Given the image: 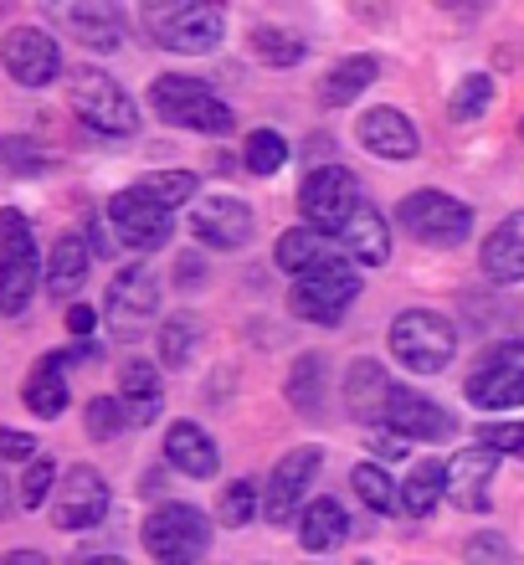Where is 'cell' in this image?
I'll list each match as a JSON object with an SVG mask.
<instances>
[{
  "label": "cell",
  "instance_id": "6da1fadb",
  "mask_svg": "<svg viewBox=\"0 0 524 565\" xmlns=\"http://www.w3.org/2000/svg\"><path fill=\"white\" fill-rule=\"evenodd\" d=\"M139 21L165 52H216L226 36V11L216 0H139Z\"/></svg>",
  "mask_w": 524,
  "mask_h": 565
},
{
  "label": "cell",
  "instance_id": "7a4b0ae2",
  "mask_svg": "<svg viewBox=\"0 0 524 565\" xmlns=\"http://www.w3.org/2000/svg\"><path fill=\"white\" fill-rule=\"evenodd\" d=\"M150 108L175 129H191V135H232V108L216 98L211 83L185 73H160L150 83Z\"/></svg>",
  "mask_w": 524,
  "mask_h": 565
},
{
  "label": "cell",
  "instance_id": "3957f363",
  "mask_svg": "<svg viewBox=\"0 0 524 565\" xmlns=\"http://www.w3.org/2000/svg\"><path fill=\"white\" fill-rule=\"evenodd\" d=\"M360 294V263H350L345 253L324 257L319 268L299 273L293 278V294H288V309L299 313L303 324H340L350 313V303H355Z\"/></svg>",
  "mask_w": 524,
  "mask_h": 565
},
{
  "label": "cell",
  "instance_id": "277c9868",
  "mask_svg": "<svg viewBox=\"0 0 524 565\" xmlns=\"http://www.w3.org/2000/svg\"><path fill=\"white\" fill-rule=\"evenodd\" d=\"M67 108L88 124L93 135H114V139L139 135L135 98L108 73H98V67H73V73H67Z\"/></svg>",
  "mask_w": 524,
  "mask_h": 565
},
{
  "label": "cell",
  "instance_id": "5b68a950",
  "mask_svg": "<svg viewBox=\"0 0 524 565\" xmlns=\"http://www.w3.org/2000/svg\"><path fill=\"white\" fill-rule=\"evenodd\" d=\"M386 344L411 375H437L448 371L452 355H458V329L432 309H406L391 319Z\"/></svg>",
  "mask_w": 524,
  "mask_h": 565
},
{
  "label": "cell",
  "instance_id": "8992f818",
  "mask_svg": "<svg viewBox=\"0 0 524 565\" xmlns=\"http://www.w3.org/2000/svg\"><path fill=\"white\" fill-rule=\"evenodd\" d=\"M396 222L411 242L421 247H437V253H452L463 247L468 232H473V211L458 201V195H442V191H411L396 201Z\"/></svg>",
  "mask_w": 524,
  "mask_h": 565
},
{
  "label": "cell",
  "instance_id": "52a82bcc",
  "mask_svg": "<svg viewBox=\"0 0 524 565\" xmlns=\"http://www.w3.org/2000/svg\"><path fill=\"white\" fill-rule=\"evenodd\" d=\"M139 540H145L150 561L191 565V561H206V551H211V520L195 504H160L145 514Z\"/></svg>",
  "mask_w": 524,
  "mask_h": 565
},
{
  "label": "cell",
  "instance_id": "ba28073f",
  "mask_svg": "<svg viewBox=\"0 0 524 565\" xmlns=\"http://www.w3.org/2000/svg\"><path fill=\"white\" fill-rule=\"evenodd\" d=\"M42 282V257L31 222L15 206L0 211V313H21Z\"/></svg>",
  "mask_w": 524,
  "mask_h": 565
},
{
  "label": "cell",
  "instance_id": "9c48e42d",
  "mask_svg": "<svg viewBox=\"0 0 524 565\" xmlns=\"http://www.w3.org/2000/svg\"><path fill=\"white\" fill-rule=\"evenodd\" d=\"M170 211L175 206H165V201L139 180V185H129V191H119L108 201V226H114V237H119L129 253H154V247H165L170 232H175Z\"/></svg>",
  "mask_w": 524,
  "mask_h": 565
},
{
  "label": "cell",
  "instance_id": "30bf717a",
  "mask_svg": "<svg viewBox=\"0 0 524 565\" xmlns=\"http://www.w3.org/2000/svg\"><path fill=\"white\" fill-rule=\"evenodd\" d=\"M108 504H114V493H108V478L88 462H77L67 473L57 478V489H52V524L77 535V530H93V524L108 520Z\"/></svg>",
  "mask_w": 524,
  "mask_h": 565
},
{
  "label": "cell",
  "instance_id": "8fae6325",
  "mask_svg": "<svg viewBox=\"0 0 524 565\" xmlns=\"http://www.w3.org/2000/svg\"><path fill=\"white\" fill-rule=\"evenodd\" d=\"M365 201V191H360L355 170H345V164H319V170H309L299 185V211L303 222L324 226V232H340V222H345L350 211Z\"/></svg>",
  "mask_w": 524,
  "mask_h": 565
},
{
  "label": "cell",
  "instance_id": "7c38bea8",
  "mask_svg": "<svg viewBox=\"0 0 524 565\" xmlns=\"http://www.w3.org/2000/svg\"><path fill=\"white\" fill-rule=\"evenodd\" d=\"M36 6L52 15V26L88 52H114L124 42V15L114 0H36Z\"/></svg>",
  "mask_w": 524,
  "mask_h": 565
},
{
  "label": "cell",
  "instance_id": "4fadbf2b",
  "mask_svg": "<svg viewBox=\"0 0 524 565\" xmlns=\"http://www.w3.org/2000/svg\"><path fill=\"white\" fill-rule=\"evenodd\" d=\"M319 468H324V447H293V452H284L268 478V493H263V520L268 524L293 520L303 504V493L314 489Z\"/></svg>",
  "mask_w": 524,
  "mask_h": 565
},
{
  "label": "cell",
  "instance_id": "5bb4252c",
  "mask_svg": "<svg viewBox=\"0 0 524 565\" xmlns=\"http://www.w3.org/2000/svg\"><path fill=\"white\" fill-rule=\"evenodd\" d=\"M191 232L201 247H216V253H237L247 247L257 232L253 206L237 201V195H201L191 206Z\"/></svg>",
  "mask_w": 524,
  "mask_h": 565
},
{
  "label": "cell",
  "instance_id": "9a60e30c",
  "mask_svg": "<svg viewBox=\"0 0 524 565\" xmlns=\"http://www.w3.org/2000/svg\"><path fill=\"white\" fill-rule=\"evenodd\" d=\"M104 313L114 329H139L150 324L154 313H160V273L150 263H129V268L114 273L104 294Z\"/></svg>",
  "mask_w": 524,
  "mask_h": 565
},
{
  "label": "cell",
  "instance_id": "2e32d148",
  "mask_svg": "<svg viewBox=\"0 0 524 565\" xmlns=\"http://www.w3.org/2000/svg\"><path fill=\"white\" fill-rule=\"evenodd\" d=\"M0 62H6V73H11L21 88H46V83H57V73H62V46L36 26H11L6 42H0Z\"/></svg>",
  "mask_w": 524,
  "mask_h": 565
},
{
  "label": "cell",
  "instance_id": "e0dca14e",
  "mask_svg": "<svg viewBox=\"0 0 524 565\" xmlns=\"http://www.w3.org/2000/svg\"><path fill=\"white\" fill-rule=\"evenodd\" d=\"M499 458H504V452L489 443H473V447H463V452L448 458V499L463 509V514L489 509V489H494Z\"/></svg>",
  "mask_w": 524,
  "mask_h": 565
},
{
  "label": "cell",
  "instance_id": "ac0fdd59",
  "mask_svg": "<svg viewBox=\"0 0 524 565\" xmlns=\"http://www.w3.org/2000/svg\"><path fill=\"white\" fill-rule=\"evenodd\" d=\"M386 427L402 431L406 443H448L458 422L442 412L437 402H427L421 391H406V386H391V402H386Z\"/></svg>",
  "mask_w": 524,
  "mask_h": 565
},
{
  "label": "cell",
  "instance_id": "d6986e66",
  "mask_svg": "<svg viewBox=\"0 0 524 565\" xmlns=\"http://www.w3.org/2000/svg\"><path fill=\"white\" fill-rule=\"evenodd\" d=\"M355 139L371 149L375 160H417L421 135L402 108H365L355 119Z\"/></svg>",
  "mask_w": 524,
  "mask_h": 565
},
{
  "label": "cell",
  "instance_id": "ffe728a7",
  "mask_svg": "<svg viewBox=\"0 0 524 565\" xmlns=\"http://www.w3.org/2000/svg\"><path fill=\"white\" fill-rule=\"evenodd\" d=\"M334 247H340L350 263H360V268H381V263L391 257V226H386V216H381L371 201H360L345 222H340V232H334Z\"/></svg>",
  "mask_w": 524,
  "mask_h": 565
},
{
  "label": "cell",
  "instance_id": "44dd1931",
  "mask_svg": "<svg viewBox=\"0 0 524 565\" xmlns=\"http://www.w3.org/2000/svg\"><path fill=\"white\" fill-rule=\"evenodd\" d=\"M386 402H391V375L381 371V360L360 355L345 371V412L360 427H386Z\"/></svg>",
  "mask_w": 524,
  "mask_h": 565
},
{
  "label": "cell",
  "instance_id": "7402d4cb",
  "mask_svg": "<svg viewBox=\"0 0 524 565\" xmlns=\"http://www.w3.org/2000/svg\"><path fill=\"white\" fill-rule=\"evenodd\" d=\"M479 268L489 282H524V211H510L504 222L483 237L479 247Z\"/></svg>",
  "mask_w": 524,
  "mask_h": 565
},
{
  "label": "cell",
  "instance_id": "603a6c76",
  "mask_svg": "<svg viewBox=\"0 0 524 565\" xmlns=\"http://www.w3.org/2000/svg\"><path fill=\"white\" fill-rule=\"evenodd\" d=\"M463 396L479 412H514V406H524V365H514V360H483L479 371L468 375Z\"/></svg>",
  "mask_w": 524,
  "mask_h": 565
},
{
  "label": "cell",
  "instance_id": "cb8c5ba5",
  "mask_svg": "<svg viewBox=\"0 0 524 565\" xmlns=\"http://www.w3.org/2000/svg\"><path fill=\"white\" fill-rule=\"evenodd\" d=\"M165 462L185 478H216V468H222V447L211 443L206 427L175 422V427L165 431Z\"/></svg>",
  "mask_w": 524,
  "mask_h": 565
},
{
  "label": "cell",
  "instance_id": "d4e9b609",
  "mask_svg": "<svg viewBox=\"0 0 524 565\" xmlns=\"http://www.w3.org/2000/svg\"><path fill=\"white\" fill-rule=\"evenodd\" d=\"M88 268H93V242L67 232L57 237V247L46 253V268H42V282L52 298H73L83 282H88Z\"/></svg>",
  "mask_w": 524,
  "mask_h": 565
},
{
  "label": "cell",
  "instance_id": "484cf974",
  "mask_svg": "<svg viewBox=\"0 0 524 565\" xmlns=\"http://www.w3.org/2000/svg\"><path fill=\"white\" fill-rule=\"evenodd\" d=\"M73 355H77V350H73ZM73 355H42L36 365H31L26 386H21V402H26L42 422H52V417H62V412H67V360H73Z\"/></svg>",
  "mask_w": 524,
  "mask_h": 565
},
{
  "label": "cell",
  "instance_id": "4316f807",
  "mask_svg": "<svg viewBox=\"0 0 524 565\" xmlns=\"http://www.w3.org/2000/svg\"><path fill=\"white\" fill-rule=\"evenodd\" d=\"M350 540V514L334 499H314V504L299 514V545L309 555H334L345 551Z\"/></svg>",
  "mask_w": 524,
  "mask_h": 565
},
{
  "label": "cell",
  "instance_id": "83f0119b",
  "mask_svg": "<svg viewBox=\"0 0 524 565\" xmlns=\"http://www.w3.org/2000/svg\"><path fill=\"white\" fill-rule=\"evenodd\" d=\"M119 396L129 406V422L145 427V422L160 417V402H165V391H160V371H154L150 360H124L119 365Z\"/></svg>",
  "mask_w": 524,
  "mask_h": 565
},
{
  "label": "cell",
  "instance_id": "f1b7e54d",
  "mask_svg": "<svg viewBox=\"0 0 524 565\" xmlns=\"http://www.w3.org/2000/svg\"><path fill=\"white\" fill-rule=\"evenodd\" d=\"M324 257H334V247H330V232H324V226H314V222L293 226V232H284V237L272 242V263H278L284 273H293V278H299V273H309V268H319Z\"/></svg>",
  "mask_w": 524,
  "mask_h": 565
},
{
  "label": "cell",
  "instance_id": "f546056e",
  "mask_svg": "<svg viewBox=\"0 0 524 565\" xmlns=\"http://www.w3.org/2000/svg\"><path fill=\"white\" fill-rule=\"evenodd\" d=\"M375 77H381L375 57H365V52H355V57H340L330 73L319 77V98H324L330 108H345V104H355V98H365V88H371Z\"/></svg>",
  "mask_w": 524,
  "mask_h": 565
},
{
  "label": "cell",
  "instance_id": "4dcf8cb0",
  "mask_svg": "<svg viewBox=\"0 0 524 565\" xmlns=\"http://www.w3.org/2000/svg\"><path fill=\"white\" fill-rule=\"evenodd\" d=\"M324 381H330V365H324V355H299L293 360V371H288V406L299 412V417H324Z\"/></svg>",
  "mask_w": 524,
  "mask_h": 565
},
{
  "label": "cell",
  "instance_id": "1f68e13d",
  "mask_svg": "<svg viewBox=\"0 0 524 565\" xmlns=\"http://www.w3.org/2000/svg\"><path fill=\"white\" fill-rule=\"evenodd\" d=\"M448 499V462H411V473L402 483V509L406 514H432L437 504Z\"/></svg>",
  "mask_w": 524,
  "mask_h": 565
},
{
  "label": "cell",
  "instance_id": "d6a6232c",
  "mask_svg": "<svg viewBox=\"0 0 524 565\" xmlns=\"http://www.w3.org/2000/svg\"><path fill=\"white\" fill-rule=\"evenodd\" d=\"M195 344H201V319L195 313H170L165 324H160V365L185 371L195 360Z\"/></svg>",
  "mask_w": 524,
  "mask_h": 565
},
{
  "label": "cell",
  "instance_id": "836d02e7",
  "mask_svg": "<svg viewBox=\"0 0 524 565\" xmlns=\"http://www.w3.org/2000/svg\"><path fill=\"white\" fill-rule=\"evenodd\" d=\"M350 489H355L360 499H365V509H375V514H396V504H402V489H396L386 468L371 458H360L355 468H350Z\"/></svg>",
  "mask_w": 524,
  "mask_h": 565
},
{
  "label": "cell",
  "instance_id": "e575fe53",
  "mask_svg": "<svg viewBox=\"0 0 524 565\" xmlns=\"http://www.w3.org/2000/svg\"><path fill=\"white\" fill-rule=\"evenodd\" d=\"M247 46H253V57L263 62V67H299L303 52H309L299 31H284V26H257L253 36H247Z\"/></svg>",
  "mask_w": 524,
  "mask_h": 565
},
{
  "label": "cell",
  "instance_id": "d590c367",
  "mask_svg": "<svg viewBox=\"0 0 524 565\" xmlns=\"http://www.w3.org/2000/svg\"><path fill=\"white\" fill-rule=\"evenodd\" d=\"M257 514H263V499H257V483H253V478L226 483L222 499H216V524H222V530H242V524H253Z\"/></svg>",
  "mask_w": 524,
  "mask_h": 565
},
{
  "label": "cell",
  "instance_id": "8d00e7d4",
  "mask_svg": "<svg viewBox=\"0 0 524 565\" xmlns=\"http://www.w3.org/2000/svg\"><path fill=\"white\" fill-rule=\"evenodd\" d=\"M284 160H288V139L278 129H253V135L242 139V164L253 175H278Z\"/></svg>",
  "mask_w": 524,
  "mask_h": 565
},
{
  "label": "cell",
  "instance_id": "74e56055",
  "mask_svg": "<svg viewBox=\"0 0 524 565\" xmlns=\"http://www.w3.org/2000/svg\"><path fill=\"white\" fill-rule=\"evenodd\" d=\"M489 104H494V77H489V73H468L463 83L452 88L448 114L458 124H473V119H483V114H489Z\"/></svg>",
  "mask_w": 524,
  "mask_h": 565
},
{
  "label": "cell",
  "instance_id": "f35d334b",
  "mask_svg": "<svg viewBox=\"0 0 524 565\" xmlns=\"http://www.w3.org/2000/svg\"><path fill=\"white\" fill-rule=\"evenodd\" d=\"M83 422H88V437H93V443H114L124 427H135V422H129V406H124V396H93L88 412H83Z\"/></svg>",
  "mask_w": 524,
  "mask_h": 565
},
{
  "label": "cell",
  "instance_id": "ab89813d",
  "mask_svg": "<svg viewBox=\"0 0 524 565\" xmlns=\"http://www.w3.org/2000/svg\"><path fill=\"white\" fill-rule=\"evenodd\" d=\"M52 489H57V462H52V458H31L26 462V478H21V509H42Z\"/></svg>",
  "mask_w": 524,
  "mask_h": 565
},
{
  "label": "cell",
  "instance_id": "60d3db41",
  "mask_svg": "<svg viewBox=\"0 0 524 565\" xmlns=\"http://www.w3.org/2000/svg\"><path fill=\"white\" fill-rule=\"evenodd\" d=\"M145 185H150L165 206H185V201H195V175L191 170H165V175H145Z\"/></svg>",
  "mask_w": 524,
  "mask_h": 565
},
{
  "label": "cell",
  "instance_id": "b9f144b4",
  "mask_svg": "<svg viewBox=\"0 0 524 565\" xmlns=\"http://www.w3.org/2000/svg\"><path fill=\"white\" fill-rule=\"evenodd\" d=\"M479 443L499 447L504 458H524V422H489L479 427Z\"/></svg>",
  "mask_w": 524,
  "mask_h": 565
},
{
  "label": "cell",
  "instance_id": "7bdbcfd3",
  "mask_svg": "<svg viewBox=\"0 0 524 565\" xmlns=\"http://www.w3.org/2000/svg\"><path fill=\"white\" fill-rule=\"evenodd\" d=\"M468 561H514V545L504 535H473L463 545Z\"/></svg>",
  "mask_w": 524,
  "mask_h": 565
},
{
  "label": "cell",
  "instance_id": "ee69618b",
  "mask_svg": "<svg viewBox=\"0 0 524 565\" xmlns=\"http://www.w3.org/2000/svg\"><path fill=\"white\" fill-rule=\"evenodd\" d=\"M0 458L6 462H31L36 458V437H31V431H15V427H0Z\"/></svg>",
  "mask_w": 524,
  "mask_h": 565
},
{
  "label": "cell",
  "instance_id": "f6af8a7d",
  "mask_svg": "<svg viewBox=\"0 0 524 565\" xmlns=\"http://www.w3.org/2000/svg\"><path fill=\"white\" fill-rule=\"evenodd\" d=\"M0 160H6V164H21V170H36V164H42V154H31L21 139H0Z\"/></svg>",
  "mask_w": 524,
  "mask_h": 565
},
{
  "label": "cell",
  "instance_id": "bcb514c9",
  "mask_svg": "<svg viewBox=\"0 0 524 565\" xmlns=\"http://www.w3.org/2000/svg\"><path fill=\"white\" fill-rule=\"evenodd\" d=\"M175 278H180V288H195V282H206V268H201V257H195V253H185V257H180Z\"/></svg>",
  "mask_w": 524,
  "mask_h": 565
},
{
  "label": "cell",
  "instance_id": "7dc6e473",
  "mask_svg": "<svg viewBox=\"0 0 524 565\" xmlns=\"http://www.w3.org/2000/svg\"><path fill=\"white\" fill-rule=\"evenodd\" d=\"M93 324H98V313H93L88 303H73V309H67V329H73V334H93Z\"/></svg>",
  "mask_w": 524,
  "mask_h": 565
},
{
  "label": "cell",
  "instance_id": "c3c4849f",
  "mask_svg": "<svg viewBox=\"0 0 524 565\" xmlns=\"http://www.w3.org/2000/svg\"><path fill=\"white\" fill-rule=\"evenodd\" d=\"M437 6H442V11H463V15H473V11H483L489 0H437Z\"/></svg>",
  "mask_w": 524,
  "mask_h": 565
},
{
  "label": "cell",
  "instance_id": "681fc988",
  "mask_svg": "<svg viewBox=\"0 0 524 565\" xmlns=\"http://www.w3.org/2000/svg\"><path fill=\"white\" fill-rule=\"evenodd\" d=\"M6 565H42V555L36 551H11L6 555Z\"/></svg>",
  "mask_w": 524,
  "mask_h": 565
},
{
  "label": "cell",
  "instance_id": "f907efd6",
  "mask_svg": "<svg viewBox=\"0 0 524 565\" xmlns=\"http://www.w3.org/2000/svg\"><path fill=\"white\" fill-rule=\"evenodd\" d=\"M520 135H524V119H520Z\"/></svg>",
  "mask_w": 524,
  "mask_h": 565
}]
</instances>
